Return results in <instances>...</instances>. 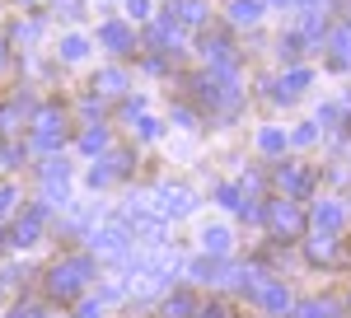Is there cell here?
Listing matches in <instances>:
<instances>
[{"label": "cell", "instance_id": "obj_1", "mask_svg": "<svg viewBox=\"0 0 351 318\" xmlns=\"http://www.w3.org/2000/svg\"><path fill=\"white\" fill-rule=\"evenodd\" d=\"M89 281H94V262H89V258H66V262H56L52 271H47L52 299H75Z\"/></svg>", "mask_w": 351, "mask_h": 318}, {"label": "cell", "instance_id": "obj_2", "mask_svg": "<svg viewBox=\"0 0 351 318\" xmlns=\"http://www.w3.org/2000/svg\"><path fill=\"white\" fill-rule=\"evenodd\" d=\"M66 145V122H61V108H43L38 112V122H33V150H43V155H52Z\"/></svg>", "mask_w": 351, "mask_h": 318}, {"label": "cell", "instance_id": "obj_3", "mask_svg": "<svg viewBox=\"0 0 351 318\" xmlns=\"http://www.w3.org/2000/svg\"><path fill=\"white\" fill-rule=\"evenodd\" d=\"M43 225H47V206L43 201H33L24 211L14 215V230H10V243L14 248H33L38 238H43Z\"/></svg>", "mask_w": 351, "mask_h": 318}, {"label": "cell", "instance_id": "obj_4", "mask_svg": "<svg viewBox=\"0 0 351 318\" xmlns=\"http://www.w3.org/2000/svg\"><path fill=\"white\" fill-rule=\"evenodd\" d=\"M267 220H271V230H276L281 238H295L300 230H304V215L295 211V201H271Z\"/></svg>", "mask_w": 351, "mask_h": 318}, {"label": "cell", "instance_id": "obj_5", "mask_svg": "<svg viewBox=\"0 0 351 318\" xmlns=\"http://www.w3.org/2000/svg\"><path fill=\"white\" fill-rule=\"evenodd\" d=\"M132 169V155H108V159H99L94 169H89V187H108L112 178H122Z\"/></svg>", "mask_w": 351, "mask_h": 318}, {"label": "cell", "instance_id": "obj_6", "mask_svg": "<svg viewBox=\"0 0 351 318\" xmlns=\"http://www.w3.org/2000/svg\"><path fill=\"white\" fill-rule=\"evenodd\" d=\"M99 42L108 47V52H132V24H122V19H108V24L99 28Z\"/></svg>", "mask_w": 351, "mask_h": 318}, {"label": "cell", "instance_id": "obj_7", "mask_svg": "<svg viewBox=\"0 0 351 318\" xmlns=\"http://www.w3.org/2000/svg\"><path fill=\"white\" fill-rule=\"evenodd\" d=\"M94 253H108V258H117V253H127V230H117V225H108V230H94Z\"/></svg>", "mask_w": 351, "mask_h": 318}, {"label": "cell", "instance_id": "obj_8", "mask_svg": "<svg viewBox=\"0 0 351 318\" xmlns=\"http://www.w3.org/2000/svg\"><path fill=\"white\" fill-rule=\"evenodd\" d=\"M197 201H192L188 187H160V211L164 215H188Z\"/></svg>", "mask_w": 351, "mask_h": 318}, {"label": "cell", "instance_id": "obj_9", "mask_svg": "<svg viewBox=\"0 0 351 318\" xmlns=\"http://www.w3.org/2000/svg\"><path fill=\"white\" fill-rule=\"evenodd\" d=\"M342 220H347V215H342V206H337V201H319V206H314V225H319L328 238L342 230Z\"/></svg>", "mask_w": 351, "mask_h": 318}, {"label": "cell", "instance_id": "obj_10", "mask_svg": "<svg viewBox=\"0 0 351 318\" xmlns=\"http://www.w3.org/2000/svg\"><path fill=\"white\" fill-rule=\"evenodd\" d=\"M328 52H332V66H351V28L328 33Z\"/></svg>", "mask_w": 351, "mask_h": 318}, {"label": "cell", "instance_id": "obj_11", "mask_svg": "<svg viewBox=\"0 0 351 318\" xmlns=\"http://www.w3.org/2000/svg\"><path fill=\"white\" fill-rule=\"evenodd\" d=\"M94 89H99V94H108V99H117V94H127V71H117V66H108V71H99V80H94Z\"/></svg>", "mask_w": 351, "mask_h": 318}, {"label": "cell", "instance_id": "obj_12", "mask_svg": "<svg viewBox=\"0 0 351 318\" xmlns=\"http://www.w3.org/2000/svg\"><path fill=\"white\" fill-rule=\"evenodd\" d=\"M258 299H263L267 314H286V309H291V295H286V286H276V281H267V286L258 291Z\"/></svg>", "mask_w": 351, "mask_h": 318}, {"label": "cell", "instance_id": "obj_13", "mask_svg": "<svg viewBox=\"0 0 351 318\" xmlns=\"http://www.w3.org/2000/svg\"><path fill=\"white\" fill-rule=\"evenodd\" d=\"M276 178H281V187H286L291 197L309 192V173H304V169H295V164H281V169H276Z\"/></svg>", "mask_w": 351, "mask_h": 318}, {"label": "cell", "instance_id": "obj_14", "mask_svg": "<svg viewBox=\"0 0 351 318\" xmlns=\"http://www.w3.org/2000/svg\"><path fill=\"white\" fill-rule=\"evenodd\" d=\"M202 248L216 253V258H225V253H230V230H225V225H206V230H202Z\"/></svg>", "mask_w": 351, "mask_h": 318}, {"label": "cell", "instance_id": "obj_15", "mask_svg": "<svg viewBox=\"0 0 351 318\" xmlns=\"http://www.w3.org/2000/svg\"><path fill=\"white\" fill-rule=\"evenodd\" d=\"M173 38H178V19H173V10H164L160 19H155V28H150V42L164 47V42H173Z\"/></svg>", "mask_w": 351, "mask_h": 318}, {"label": "cell", "instance_id": "obj_16", "mask_svg": "<svg viewBox=\"0 0 351 318\" xmlns=\"http://www.w3.org/2000/svg\"><path fill=\"white\" fill-rule=\"evenodd\" d=\"M84 56H89V38H84V33H66V38H61V61L75 66V61H84Z\"/></svg>", "mask_w": 351, "mask_h": 318}, {"label": "cell", "instance_id": "obj_17", "mask_svg": "<svg viewBox=\"0 0 351 318\" xmlns=\"http://www.w3.org/2000/svg\"><path fill=\"white\" fill-rule=\"evenodd\" d=\"M230 19L234 24H258L263 19V0H230Z\"/></svg>", "mask_w": 351, "mask_h": 318}, {"label": "cell", "instance_id": "obj_18", "mask_svg": "<svg viewBox=\"0 0 351 318\" xmlns=\"http://www.w3.org/2000/svg\"><path fill=\"white\" fill-rule=\"evenodd\" d=\"M192 309H197V304H192V295H169V299H164L160 304V318H192Z\"/></svg>", "mask_w": 351, "mask_h": 318}, {"label": "cell", "instance_id": "obj_19", "mask_svg": "<svg viewBox=\"0 0 351 318\" xmlns=\"http://www.w3.org/2000/svg\"><path fill=\"white\" fill-rule=\"evenodd\" d=\"M80 150H84V155H104V150H108V132H104L99 122L84 127V132H80Z\"/></svg>", "mask_w": 351, "mask_h": 318}, {"label": "cell", "instance_id": "obj_20", "mask_svg": "<svg viewBox=\"0 0 351 318\" xmlns=\"http://www.w3.org/2000/svg\"><path fill=\"white\" fill-rule=\"evenodd\" d=\"M309 84V71H291V75L276 84V99H300V89Z\"/></svg>", "mask_w": 351, "mask_h": 318}, {"label": "cell", "instance_id": "obj_21", "mask_svg": "<svg viewBox=\"0 0 351 318\" xmlns=\"http://www.w3.org/2000/svg\"><path fill=\"white\" fill-rule=\"evenodd\" d=\"M220 271H225L220 258H202V262H192V276H197V281H225Z\"/></svg>", "mask_w": 351, "mask_h": 318}, {"label": "cell", "instance_id": "obj_22", "mask_svg": "<svg viewBox=\"0 0 351 318\" xmlns=\"http://www.w3.org/2000/svg\"><path fill=\"white\" fill-rule=\"evenodd\" d=\"M173 14H183L188 24H202V19H206V5H202V0H178Z\"/></svg>", "mask_w": 351, "mask_h": 318}, {"label": "cell", "instance_id": "obj_23", "mask_svg": "<svg viewBox=\"0 0 351 318\" xmlns=\"http://www.w3.org/2000/svg\"><path fill=\"white\" fill-rule=\"evenodd\" d=\"M258 145H263L267 155H276V150H286V132H281V127H267V132L258 136Z\"/></svg>", "mask_w": 351, "mask_h": 318}, {"label": "cell", "instance_id": "obj_24", "mask_svg": "<svg viewBox=\"0 0 351 318\" xmlns=\"http://www.w3.org/2000/svg\"><path fill=\"white\" fill-rule=\"evenodd\" d=\"M66 173H71V169H66V159H47V164H43V183H66Z\"/></svg>", "mask_w": 351, "mask_h": 318}, {"label": "cell", "instance_id": "obj_25", "mask_svg": "<svg viewBox=\"0 0 351 318\" xmlns=\"http://www.w3.org/2000/svg\"><path fill=\"white\" fill-rule=\"evenodd\" d=\"M14 201H19V192H14V183H5V178H0V220H5V215L14 211Z\"/></svg>", "mask_w": 351, "mask_h": 318}, {"label": "cell", "instance_id": "obj_26", "mask_svg": "<svg viewBox=\"0 0 351 318\" xmlns=\"http://www.w3.org/2000/svg\"><path fill=\"white\" fill-rule=\"evenodd\" d=\"M160 122H155V117H141V122H136V136H141V140H160Z\"/></svg>", "mask_w": 351, "mask_h": 318}, {"label": "cell", "instance_id": "obj_27", "mask_svg": "<svg viewBox=\"0 0 351 318\" xmlns=\"http://www.w3.org/2000/svg\"><path fill=\"white\" fill-rule=\"evenodd\" d=\"M19 159H24V150H19V145H10V140H0V164H5V169H14Z\"/></svg>", "mask_w": 351, "mask_h": 318}, {"label": "cell", "instance_id": "obj_28", "mask_svg": "<svg viewBox=\"0 0 351 318\" xmlns=\"http://www.w3.org/2000/svg\"><path fill=\"white\" fill-rule=\"evenodd\" d=\"M38 33H43L38 24H14V42H38Z\"/></svg>", "mask_w": 351, "mask_h": 318}, {"label": "cell", "instance_id": "obj_29", "mask_svg": "<svg viewBox=\"0 0 351 318\" xmlns=\"http://www.w3.org/2000/svg\"><path fill=\"white\" fill-rule=\"evenodd\" d=\"M216 197H220V206H234V211H243V201H239V187H220Z\"/></svg>", "mask_w": 351, "mask_h": 318}, {"label": "cell", "instance_id": "obj_30", "mask_svg": "<svg viewBox=\"0 0 351 318\" xmlns=\"http://www.w3.org/2000/svg\"><path fill=\"white\" fill-rule=\"evenodd\" d=\"M300 56V38L291 33V38H281V61H295Z\"/></svg>", "mask_w": 351, "mask_h": 318}, {"label": "cell", "instance_id": "obj_31", "mask_svg": "<svg viewBox=\"0 0 351 318\" xmlns=\"http://www.w3.org/2000/svg\"><path fill=\"white\" fill-rule=\"evenodd\" d=\"M10 318H47V314H43V304H14Z\"/></svg>", "mask_w": 351, "mask_h": 318}, {"label": "cell", "instance_id": "obj_32", "mask_svg": "<svg viewBox=\"0 0 351 318\" xmlns=\"http://www.w3.org/2000/svg\"><path fill=\"white\" fill-rule=\"evenodd\" d=\"M127 10H132L136 19H150V0H127Z\"/></svg>", "mask_w": 351, "mask_h": 318}, {"label": "cell", "instance_id": "obj_33", "mask_svg": "<svg viewBox=\"0 0 351 318\" xmlns=\"http://www.w3.org/2000/svg\"><path fill=\"white\" fill-rule=\"evenodd\" d=\"M300 318H328V304H304Z\"/></svg>", "mask_w": 351, "mask_h": 318}, {"label": "cell", "instance_id": "obj_34", "mask_svg": "<svg viewBox=\"0 0 351 318\" xmlns=\"http://www.w3.org/2000/svg\"><path fill=\"white\" fill-rule=\"evenodd\" d=\"M75 318H104V304L89 299V304H80V314H75Z\"/></svg>", "mask_w": 351, "mask_h": 318}, {"label": "cell", "instance_id": "obj_35", "mask_svg": "<svg viewBox=\"0 0 351 318\" xmlns=\"http://www.w3.org/2000/svg\"><path fill=\"white\" fill-rule=\"evenodd\" d=\"M197 318H230V314H225L220 304H206V309H197Z\"/></svg>", "mask_w": 351, "mask_h": 318}, {"label": "cell", "instance_id": "obj_36", "mask_svg": "<svg viewBox=\"0 0 351 318\" xmlns=\"http://www.w3.org/2000/svg\"><path fill=\"white\" fill-rule=\"evenodd\" d=\"M0 295H5V271H0Z\"/></svg>", "mask_w": 351, "mask_h": 318}, {"label": "cell", "instance_id": "obj_37", "mask_svg": "<svg viewBox=\"0 0 351 318\" xmlns=\"http://www.w3.org/2000/svg\"><path fill=\"white\" fill-rule=\"evenodd\" d=\"M19 5H33V0H19Z\"/></svg>", "mask_w": 351, "mask_h": 318}]
</instances>
